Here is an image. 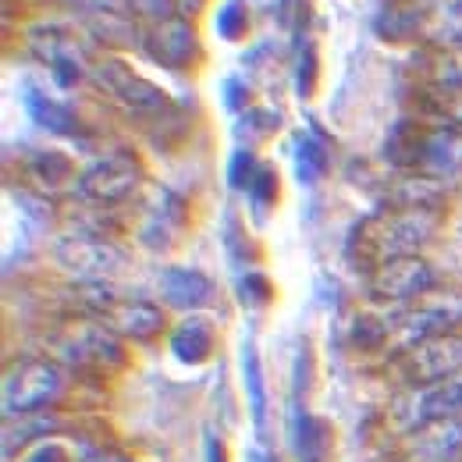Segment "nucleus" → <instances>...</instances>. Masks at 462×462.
Returning a JSON list of instances; mask_svg holds the SVG:
<instances>
[{"label": "nucleus", "mask_w": 462, "mask_h": 462, "mask_svg": "<svg viewBox=\"0 0 462 462\" xmlns=\"http://www.w3.org/2000/svg\"><path fill=\"white\" fill-rule=\"evenodd\" d=\"M58 263L64 271H75L79 278H111L125 267V253L107 238L68 235L58 242Z\"/></svg>", "instance_id": "f257e3e1"}, {"label": "nucleus", "mask_w": 462, "mask_h": 462, "mask_svg": "<svg viewBox=\"0 0 462 462\" xmlns=\"http://www.w3.org/2000/svg\"><path fill=\"white\" fill-rule=\"evenodd\" d=\"M107 320L111 328L121 331V335H132V338H150L161 331V310L146 306V302H128V306H115L107 310Z\"/></svg>", "instance_id": "0eeeda50"}, {"label": "nucleus", "mask_w": 462, "mask_h": 462, "mask_svg": "<svg viewBox=\"0 0 462 462\" xmlns=\"http://www.w3.org/2000/svg\"><path fill=\"white\" fill-rule=\"evenodd\" d=\"M139 185V164L128 153H107L104 161H97L89 171L82 174L79 192L93 203H121L125 196H132V189Z\"/></svg>", "instance_id": "7ed1b4c3"}, {"label": "nucleus", "mask_w": 462, "mask_h": 462, "mask_svg": "<svg viewBox=\"0 0 462 462\" xmlns=\"http://www.w3.org/2000/svg\"><path fill=\"white\" fill-rule=\"evenodd\" d=\"M100 82H107V89L117 93L125 104H132V107H139V111H157V107H164V97H161V89L157 86H150V82H143L139 75H132L128 68H121L117 60H107L104 68H100Z\"/></svg>", "instance_id": "423d86ee"}, {"label": "nucleus", "mask_w": 462, "mask_h": 462, "mask_svg": "<svg viewBox=\"0 0 462 462\" xmlns=\"http://www.w3.org/2000/svg\"><path fill=\"white\" fill-rule=\"evenodd\" d=\"M452 115H456L462 121V104H456V107H452Z\"/></svg>", "instance_id": "1a4fd4ad"}, {"label": "nucleus", "mask_w": 462, "mask_h": 462, "mask_svg": "<svg viewBox=\"0 0 462 462\" xmlns=\"http://www.w3.org/2000/svg\"><path fill=\"white\" fill-rule=\"evenodd\" d=\"M412 381H445L456 370H462V342L456 338H430L427 346H416L409 356Z\"/></svg>", "instance_id": "20e7f679"}, {"label": "nucleus", "mask_w": 462, "mask_h": 462, "mask_svg": "<svg viewBox=\"0 0 462 462\" xmlns=\"http://www.w3.org/2000/svg\"><path fill=\"white\" fill-rule=\"evenodd\" d=\"M58 392L60 377L54 366H47V363H22L4 381V405H7V412H32V409H43L47 402H54Z\"/></svg>", "instance_id": "f03ea898"}, {"label": "nucleus", "mask_w": 462, "mask_h": 462, "mask_svg": "<svg viewBox=\"0 0 462 462\" xmlns=\"http://www.w3.org/2000/svg\"><path fill=\"white\" fill-rule=\"evenodd\" d=\"M434 285V274H430V267L427 263H420V260H388L381 271H377V278H374V291L377 295H388V299H409V295H420V291H427Z\"/></svg>", "instance_id": "39448f33"}, {"label": "nucleus", "mask_w": 462, "mask_h": 462, "mask_svg": "<svg viewBox=\"0 0 462 462\" xmlns=\"http://www.w3.org/2000/svg\"><path fill=\"white\" fill-rule=\"evenodd\" d=\"M456 409H462V384H445V388L420 395L412 416L416 420H441V416H452Z\"/></svg>", "instance_id": "6e6552de"}]
</instances>
